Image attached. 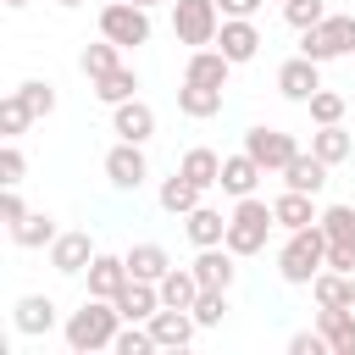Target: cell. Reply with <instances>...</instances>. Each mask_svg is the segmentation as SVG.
Here are the masks:
<instances>
[{
  "mask_svg": "<svg viewBox=\"0 0 355 355\" xmlns=\"http://www.w3.org/2000/svg\"><path fill=\"white\" fill-rule=\"evenodd\" d=\"M116 333H122V311H116V300L89 294V300L67 316V349H72V355L111 349V344H116Z\"/></svg>",
  "mask_w": 355,
  "mask_h": 355,
  "instance_id": "obj_1",
  "label": "cell"
},
{
  "mask_svg": "<svg viewBox=\"0 0 355 355\" xmlns=\"http://www.w3.org/2000/svg\"><path fill=\"white\" fill-rule=\"evenodd\" d=\"M322 266H327V233H322V222L288 233V244L277 250V277L294 283V288H311V277H316Z\"/></svg>",
  "mask_w": 355,
  "mask_h": 355,
  "instance_id": "obj_2",
  "label": "cell"
},
{
  "mask_svg": "<svg viewBox=\"0 0 355 355\" xmlns=\"http://www.w3.org/2000/svg\"><path fill=\"white\" fill-rule=\"evenodd\" d=\"M277 227V211L266 205V200H255V194H244L233 211H227V250L233 255H261L266 250V233Z\"/></svg>",
  "mask_w": 355,
  "mask_h": 355,
  "instance_id": "obj_3",
  "label": "cell"
},
{
  "mask_svg": "<svg viewBox=\"0 0 355 355\" xmlns=\"http://www.w3.org/2000/svg\"><path fill=\"white\" fill-rule=\"evenodd\" d=\"M300 55H311V61L355 55V11H327V22L305 28V33H300Z\"/></svg>",
  "mask_w": 355,
  "mask_h": 355,
  "instance_id": "obj_4",
  "label": "cell"
},
{
  "mask_svg": "<svg viewBox=\"0 0 355 355\" xmlns=\"http://www.w3.org/2000/svg\"><path fill=\"white\" fill-rule=\"evenodd\" d=\"M172 33H178V44H189V50L216 44V33H222V6H216V0H172Z\"/></svg>",
  "mask_w": 355,
  "mask_h": 355,
  "instance_id": "obj_5",
  "label": "cell"
},
{
  "mask_svg": "<svg viewBox=\"0 0 355 355\" xmlns=\"http://www.w3.org/2000/svg\"><path fill=\"white\" fill-rule=\"evenodd\" d=\"M100 33L122 50H139L150 44V6H133V0H111L100 6Z\"/></svg>",
  "mask_w": 355,
  "mask_h": 355,
  "instance_id": "obj_6",
  "label": "cell"
},
{
  "mask_svg": "<svg viewBox=\"0 0 355 355\" xmlns=\"http://www.w3.org/2000/svg\"><path fill=\"white\" fill-rule=\"evenodd\" d=\"M144 178H150L144 144H128V139H116V144L105 150V183H111V189H122V194H139V189H144Z\"/></svg>",
  "mask_w": 355,
  "mask_h": 355,
  "instance_id": "obj_7",
  "label": "cell"
},
{
  "mask_svg": "<svg viewBox=\"0 0 355 355\" xmlns=\"http://www.w3.org/2000/svg\"><path fill=\"white\" fill-rule=\"evenodd\" d=\"M244 150L266 166V172H283L294 155H300V144H294V133H283V128H250L244 133Z\"/></svg>",
  "mask_w": 355,
  "mask_h": 355,
  "instance_id": "obj_8",
  "label": "cell"
},
{
  "mask_svg": "<svg viewBox=\"0 0 355 355\" xmlns=\"http://www.w3.org/2000/svg\"><path fill=\"white\" fill-rule=\"evenodd\" d=\"M216 50H222L233 67H244V61H255V55H261V28H255L250 17H222Z\"/></svg>",
  "mask_w": 355,
  "mask_h": 355,
  "instance_id": "obj_9",
  "label": "cell"
},
{
  "mask_svg": "<svg viewBox=\"0 0 355 355\" xmlns=\"http://www.w3.org/2000/svg\"><path fill=\"white\" fill-rule=\"evenodd\" d=\"M316 89H322V61H311V55H294V61H283V67H277V94H283V100L305 105Z\"/></svg>",
  "mask_w": 355,
  "mask_h": 355,
  "instance_id": "obj_10",
  "label": "cell"
},
{
  "mask_svg": "<svg viewBox=\"0 0 355 355\" xmlns=\"http://www.w3.org/2000/svg\"><path fill=\"white\" fill-rule=\"evenodd\" d=\"M150 333H155V349H189L194 333H200V322H194V311L161 305V311L150 316Z\"/></svg>",
  "mask_w": 355,
  "mask_h": 355,
  "instance_id": "obj_11",
  "label": "cell"
},
{
  "mask_svg": "<svg viewBox=\"0 0 355 355\" xmlns=\"http://www.w3.org/2000/svg\"><path fill=\"white\" fill-rule=\"evenodd\" d=\"M111 133H116V139H128V144H150V139H155V111L133 94V100L111 105Z\"/></svg>",
  "mask_w": 355,
  "mask_h": 355,
  "instance_id": "obj_12",
  "label": "cell"
},
{
  "mask_svg": "<svg viewBox=\"0 0 355 355\" xmlns=\"http://www.w3.org/2000/svg\"><path fill=\"white\" fill-rule=\"evenodd\" d=\"M100 250H94V239L89 233H55V244H50V266L61 272V277H78V272H89V261H94Z\"/></svg>",
  "mask_w": 355,
  "mask_h": 355,
  "instance_id": "obj_13",
  "label": "cell"
},
{
  "mask_svg": "<svg viewBox=\"0 0 355 355\" xmlns=\"http://www.w3.org/2000/svg\"><path fill=\"white\" fill-rule=\"evenodd\" d=\"M239 255L227 250V244H205L189 266H194V277H200V288H233V277H239V266H233Z\"/></svg>",
  "mask_w": 355,
  "mask_h": 355,
  "instance_id": "obj_14",
  "label": "cell"
},
{
  "mask_svg": "<svg viewBox=\"0 0 355 355\" xmlns=\"http://www.w3.org/2000/svg\"><path fill=\"white\" fill-rule=\"evenodd\" d=\"M266 178V166L250 155V150H239V155H222V194H233V200H244V194H255V183Z\"/></svg>",
  "mask_w": 355,
  "mask_h": 355,
  "instance_id": "obj_15",
  "label": "cell"
},
{
  "mask_svg": "<svg viewBox=\"0 0 355 355\" xmlns=\"http://www.w3.org/2000/svg\"><path fill=\"white\" fill-rule=\"evenodd\" d=\"M116 311L122 322H150L161 311V283H144V277H128L122 294H116Z\"/></svg>",
  "mask_w": 355,
  "mask_h": 355,
  "instance_id": "obj_16",
  "label": "cell"
},
{
  "mask_svg": "<svg viewBox=\"0 0 355 355\" xmlns=\"http://www.w3.org/2000/svg\"><path fill=\"white\" fill-rule=\"evenodd\" d=\"M316 327L333 355H355V305H333V311L316 305Z\"/></svg>",
  "mask_w": 355,
  "mask_h": 355,
  "instance_id": "obj_17",
  "label": "cell"
},
{
  "mask_svg": "<svg viewBox=\"0 0 355 355\" xmlns=\"http://www.w3.org/2000/svg\"><path fill=\"white\" fill-rule=\"evenodd\" d=\"M283 189H300V194H322L327 189V161L316 150H300L288 166H283Z\"/></svg>",
  "mask_w": 355,
  "mask_h": 355,
  "instance_id": "obj_18",
  "label": "cell"
},
{
  "mask_svg": "<svg viewBox=\"0 0 355 355\" xmlns=\"http://www.w3.org/2000/svg\"><path fill=\"white\" fill-rule=\"evenodd\" d=\"M272 211H277V227H283V233H300V227L322 222V211H316V194H300V189H283V194L272 200Z\"/></svg>",
  "mask_w": 355,
  "mask_h": 355,
  "instance_id": "obj_19",
  "label": "cell"
},
{
  "mask_svg": "<svg viewBox=\"0 0 355 355\" xmlns=\"http://www.w3.org/2000/svg\"><path fill=\"white\" fill-rule=\"evenodd\" d=\"M83 277H89V294H100V300H116V294H122V283H128L133 272H128V255H94Z\"/></svg>",
  "mask_w": 355,
  "mask_h": 355,
  "instance_id": "obj_20",
  "label": "cell"
},
{
  "mask_svg": "<svg viewBox=\"0 0 355 355\" xmlns=\"http://www.w3.org/2000/svg\"><path fill=\"white\" fill-rule=\"evenodd\" d=\"M11 322H17V333L39 338V333L55 327V300H50V294H22V300L11 305Z\"/></svg>",
  "mask_w": 355,
  "mask_h": 355,
  "instance_id": "obj_21",
  "label": "cell"
},
{
  "mask_svg": "<svg viewBox=\"0 0 355 355\" xmlns=\"http://www.w3.org/2000/svg\"><path fill=\"white\" fill-rule=\"evenodd\" d=\"M183 233H189V244H194V250H205V244H222V239H227V216H222L216 205H205V200H200V205L183 216Z\"/></svg>",
  "mask_w": 355,
  "mask_h": 355,
  "instance_id": "obj_22",
  "label": "cell"
},
{
  "mask_svg": "<svg viewBox=\"0 0 355 355\" xmlns=\"http://www.w3.org/2000/svg\"><path fill=\"white\" fill-rule=\"evenodd\" d=\"M227 72H233V61H227L216 44H205V50H189V67H183V78H194V83H211V89H227Z\"/></svg>",
  "mask_w": 355,
  "mask_h": 355,
  "instance_id": "obj_23",
  "label": "cell"
},
{
  "mask_svg": "<svg viewBox=\"0 0 355 355\" xmlns=\"http://www.w3.org/2000/svg\"><path fill=\"white\" fill-rule=\"evenodd\" d=\"M178 111H183V116H194V122H205V116H216V111H222V89L183 78V83H178Z\"/></svg>",
  "mask_w": 355,
  "mask_h": 355,
  "instance_id": "obj_24",
  "label": "cell"
},
{
  "mask_svg": "<svg viewBox=\"0 0 355 355\" xmlns=\"http://www.w3.org/2000/svg\"><path fill=\"white\" fill-rule=\"evenodd\" d=\"M311 294H316V305H322V311H333V305H355V277H349V272L322 266V272L311 277Z\"/></svg>",
  "mask_w": 355,
  "mask_h": 355,
  "instance_id": "obj_25",
  "label": "cell"
},
{
  "mask_svg": "<svg viewBox=\"0 0 355 355\" xmlns=\"http://www.w3.org/2000/svg\"><path fill=\"white\" fill-rule=\"evenodd\" d=\"M178 172H183V178H194L200 189H216V183H222V155H216V150H205V144H194V150H183Z\"/></svg>",
  "mask_w": 355,
  "mask_h": 355,
  "instance_id": "obj_26",
  "label": "cell"
},
{
  "mask_svg": "<svg viewBox=\"0 0 355 355\" xmlns=\"http://www.w3.org/2000/svg\"><path fill=\"white\" fill-rule=\"evenodd\" d=\"M200 183L194 178H183V172H172V178H161V211H172V216H189L194 205H200Z\"/></svg>",
  "mask_w": 355,
  "mask_h": 355,
  "instance_id": "obj_27",
  "label": "cell"
},
{
  "mask_svg": "<svg viewBox=\"0 0 355 355\" xmlns=\"http://www.w3.org/2000/svg\"><path fill=\"white\" fill-rule=\"evenodd\" d=\"M55 233H61V227H55V216H50V211H28V216L11 227V239H17L22 250H50V244H55Z\"/></svg>",
  "mask_w": 355,
  "mask_h": 355,
  "instance_id": "obj_28",
  "label": "cell"
},
{
  "mask_svg": "<svg viewBox=\"0 0 355 355\" xmlns=\"http://www.w3.org/2000/svg\"><path fill=\"white\" fill-rule=\"evenodd\" d=\"M128 272H133V277H144V283H161V277L172 272V255H166L161 244H150V239H144V244H133V250H128Z\"/></svg>",
  "mask_w": 355,
  "mask_h": 355,
  "instance_id": "obj_29",
  "label": "cell"
},
{
  "mask_svg": "<svg viewBox=\"0 0 355 355\" xmlns=\"http://www.w3.org/2000/svg\"><path fill=\"white\" fill-rule=\"evenodd\" d=\"M194 300H200V277H194V266H172V272L161 277V305L194 311Z\"/></svg>",
  "mask_w": 355,
  "mask_h": 355,
  "instance_id": "obj_30",
  "label": "cell"
},
{
  "mask_svg": "<svg viewBox=\"0 0 355 355\" xmlns=\"http://www.w3.org/2000/svg\"><path fill=\"white\" fill-rule=\"evenodd\" d=\"M78 67H83V78L94 83V78H105V72H116V67H122V44H111V39L100 33V44H83Z\"/></svg>",
  "mask_w": 355,
  "mask_h": 355,
  "instance_id": "obj_31",
  "label": "cell"
},
{
  "mask_svg": "<svg viewBox=\"0 0 355 355\" xmlns=\"http://www.w3.org/2000/svg\"><path fill=\"white\" fill-rule=\"evenodd\" d=\"M311 150L327 161V166H338V161H349V150H355V139L338 128V122H327V128H316L311 133Z\"/></svg>",
  "mask_w": 355,
  "mask_h": 355,
  "instance_id": "obj_32",
  "label": "cell"
},
{
  "mask_svg": "<svg viewBox=\"0 0 355 355\" xmlns=\"http://www.w3.org/2000/svg\"><path fill=\"white\" fill-rule=\"evenodd\" d=\"M133 89H139V72H133V67H116V72L94 78V94H100L105 105H122V100H133Z\"/></svg>",
  "mask_w": 355,
  "mask_h": 355,
  "instance_id": "obj_33",
  "label": "cell"
},
{
  "mask_svg": "<svg viewBox=\"0 0 355 355\" xmlns=\"http://www.w3.org/2000/svg\"><path fill=\"white\" fill-rule=\"evenodd\" d=\"M322 233H327V244L355 250V205H327L322 211Z\"/></svg>",
  "mask_w": 355,
  "mask_h": 355,
  "instance_id": "obj_34",
  "label": "cell"
},
{
  "mask_svg": "<svg viewBox=\"0 0 355 355\" xmlns=\"http://www.w3.org/2000/svg\"><path fill=\"white\" fill-rule=\"evenodd\" d=\"M17 94H22V105L33 111V122L55 111V83H50V78H28V83H17Z\"/></svg>",
  "mask_w": 355,
  "mask_h": 355,
  "instance_id": "obj_35",
  "label": "cell"
},
{
  "mask_svg": "<svg viewBox=\"0 0 355 355\" xmlns=\"http://www.w3.org/2000/svg\"><path fill=\"white\" fill-rule=\"evenodd\" d=\"M28 122H33V111L22 105V94L11 89L6 100H0V139H22L28 133Z\"/></svg>",
  "mask_w": 355,
  "mask_h": 355,
  "instance_id": "obj_36",
  "label": "cell"
},
{
  "mask_svg": "<svg viewBox=\"0 0 355 355\" xmlns=\"http://www.w3.org/2000/svg\"><path fill=\"white\" fill-rule=\"evenodd\" d=\"M222 316H227V288H200L194 322H200V327H222Z\"/></svg>",
  "mask_w": 355,
  "mask_h": 355,
  "instance_id": "obj_37",
  "label": "cell"
},
{
  "mask_svg": "<svg viewBox=\"0 0 355 355\" xmlns=\"http://www.w3.org/2000/svg\"><path fill=\"white\" fill-rule=\"evenodd\" d=\"M283 17H288V28H316V22H327V0H283Z\"/></svg>",
  "mask_w": 355,
  "mask_h": 355,
  "instance_id": "obj_38",
  "label": "cell"
},
{
  "mask_svg": "<svg viewBox=\"0 0 355 355\" xmlns=\"http://www.w3.org/2000/svg\"><path fill=\"white\" fill-rule=\"evenodd\" d=\"M305 105H311V122H316V128H327V122H344V94H333V89H316Z\"/></svg>",
  "mask_w": 355,
  "mask_h": 355,
  "instance_id": "obj_39",
  "label": "cell"
},
{
  "mask_svg": "<svg viewBox=\"0 0 355 355\" xmlns=\"http://www.w3.org/2000/svg\"><path fill=\"white\" fill-rule=\"evenodd\" d=\"M22 172H28V161H22L17 139H6L0 144V183H22Z\"/></svg>",
  "mask_w": 355,
  "mask_h": 355,
  "instance_id": "obj_40",
  "label": "cell"
},
{
  "mask_svg": "<svg viewBox=\"0 0 355 355\" xmlns=\"http://www.w3.org/2000/svg\"><path fill=\"white\" fill-rule=\"evenodd\" d=\"M22 216H28V205H22L17 183H0V222H6V227H17Z\"/></svg>",
  "mask_w": 355,
  "mask_h": 355,
  "instance_id": "obj_41",
  "label": "cell"
},
{
  "mask_svg": "<svg viewBox=\"0 0 355 355\" xmlns=\"http://www.w3.org/2000/svg\"><path fill=\"white\" fill-rule=\"evenodd\" d=\"M288 355H333V349H327V338H322V327H316V333L305 327V333H294V338H288Z\"/></svg>",
  "mask_w": 355,
  "mask_h": 355,
  "instance_id": "obj_42",
  "label": "cell"
},
{
  "mask_svg": "<svg viewBox=\"0 0 355 355\" xmlns=\"http://www.w3.org/2000/svg\"><path fill=\"white\" fill-rule=\"evenodd\" d=\"M327 266H333V272H349V277H355V250H344V244H327Z\"/></svg>",
  "mask_w": 355,
  "mask_h": 355,
  "instance_id": "obj_43",
  "label": "cell"
},
{
  "mask_svg": "<svg viewBox=\"0 0 355 355\" xmlns=\"http://www.w3.org/2000/svg\"><path fill=\"white\" fill-rule=\"evenodd\" d=\"M222 6V17H255L261 11V0H216Z\"/></svg>",
  "mask_w": 355,
  "mask_h": 355,
  "instance_id": "obj_44",
  "label": "cell"
},
{
  "mask_svg": "<svg viewBox=\"0 0 355 355\" xmlns=\"http://www.w3.org/2000/svg\"><path fill=\"white\" fill-rule=\"evenodd\" d=\"M133 6H172V0H133Z\"/></svg>",
  "mask_w": 355,
  "mask_h": 355,
  "instance_id": "obj_45",
  "label": "cell"
},
{
  "mask_svg": "<svg viewBox=\"0 0 355 355\" xmlns=\"http://www.w3.org/2000/svg\"><path fill=\"white\" fill-rule=\"evenodd\" d=\"M55 6H67V11H72V6H83V0H55Z\"/></svg>",
  "mask_w": 355,
  "mask_h": 355,
  "instance_id": "obj_46",
  "label": "cell"
},
{
  "mask_svg": "<svg viewBox=\"0 0 355 355\" xmlns=\"http://www.w3.org/2000/svg\"><path fill=\"white\" fill-rule=\"evenodd\" d=\"M6 6H11V11H17V6H28V0H6Z\"/></svg>",
  "mask_w": 355,
  "mask_h": 355,
  "instance_id": "obj_47",
  "label": "cell"
}]
</instances>
